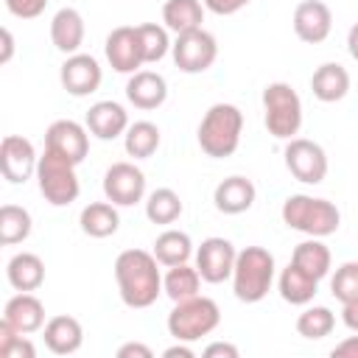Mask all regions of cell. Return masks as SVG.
<instances>
[{"mask_svg": "<svg viewBox=\"0 0 358 358\" xmlns=\"http://www.w3.org/2000/svg\"><path fill=\"white\" fill-rule=\"evenodd\" d=\"M154 252L126 249L115 257V282L126 308H151L162 291V274L157 268Z\"/></svg>", "mask_w": 358, "mask_h": 358, "instance_id": "6da1fadb", "label": "cell"}, {"mask_svg": "<svg viewBox=\"0 0 358 358\" xmlns=\"http://www.w3.org/2000/svg\"><path fill=\"white\" fill-rule=\"evenodd\" d=\"M241 131L243 112L235 103H213L199 123V148L213 159L232 157L241 145Z\"/></svg>", "mask_w": 358, "mask_h": 358, "instance_id": "7a4b0ae2", "label": "cell"}, {"mask_svg": "<svg viewBox=\"0 0 358 358\" xmlns=\"http://www.w3.org/2000/svg\"><path fill=\"white\" fill-rule=\"evenodd\" d=\"M282 221H285V227H291L296 232H305L308 238H327L338 229L341 213L327 199L294 193L282 201Z\"/></svg>", "mask_w": 358, "mask_h": 358, "instance_id": "3957f363", "label": "cell"}, {"mask_svg": "<svg viewBox=\"0 0 358 358\" xmlns=\"http://www.w3.org/2000/svg\"><path fill=\"white\" fill-rule=\"evenodd\" d=\"M274 282V255L263 246H246L235 257L232 291L241 302H260Z\"/></svg>", "mask_w": 358, "mask_h": 358, "instance_id": "277c9868", "label": "cell"}, {"mask_svg": "<svg viewBox=\"0 0 358 358\" xmlns=\"http://www.w3.org/2000/svg\"><path fill=\"white\" fill-rule=\"evenodd\" d=\"M263 123L271 137L294 140L302 126V101L285 81H271L263 90Z\"/></svg>", "mask_w": 358, "mask_h": 358, "instance_id": "5b68a950", "label": "cell"}, {"mask_svg": "<svg viewBox=\"0 0 358 358\" xmlns=\"http://www.w3.org/2000/svg\"><path fill=\"white\" fill-rule=\"evenodd\" d=\"M221 322V310L215 299L210 296H190L182 302H173V310L168 313V333L176 341H199L201 336H210Z\"/></svg>", "mask_w": 358, "mask_h": 358, "instance_id": "8992f818", "label": "cell"}, {"mask_svg": "<svg viewBox=\"0 0 358 358\" xmlns=\"http://www.w3.org/2000/svg\"><path fill=\"white\" fill-rule=\"evenodd\" d=\"M36 182H39V193L53 207H67L81 193V185L76 176V162H70L67 157H62L50 148H45V154L39 157Z\"/></svg>", "mask_w": 358, "mask_h": 358, "instance_id": "52a82bcc", "label": "cell"}, {"mask_svg": "<svg viewBox=\"0 0 358 358\" xmlns=\"http://www.w3.org/2000/svg\"><path fill=\"white\" fill-rule=\"evenodd\" d=\"M171 56H173V64L187 73V76H196V73H204L215 64L218 59V42L210 31L204 28H196V31H187V34H179L176 42L171 45Z\"/></svg>", "mask_w": 358, "mask_h": 358, "instance_id": "ba28073f", "label": "cell"}, {"mask_svg": "<svg viewBox=\"0 0 358 358\" xmlns=\"http://www.w3.org/2000/svg\"><path fill=\"white\" fill-rule=\"evenodd\" d=\"M282 157H285L288 173L296 182H302V185L324 182V176H327V154H324V148L319 143L305 140V137H294V140H288Z\"/></svg>", "mask_w": 358, "mask_h": 358, "instance_id": "9c48e42d", "label": "cell"}, {"mask_svg": "<svg viewBox=\"0 0 358 358\" xmlns=\"http://www.w3.org/2000/svg\"><path fill=\"white\" fill-rule=\"evenodd\" d=\"M103 196L117 207H131L145 196V173L134 162H115L103 173Z\"/></svg>", "mask_w": 358, "mask_h": 358, "instance_id": "30bf717a", "label": "cell"}, {"mask_svg": "<svg viewBox=\"0 0 358 358\" xmlns=\"http://www.w3.org/2000/svg\"><path fill=\"white\" fill-rule=\"evenodd\" d=\"M36 165L39 157L34 151V143L22 134H6L0 143V171L6 176V182L11 185H22L31 176H36Z\"/></svg>", "mask_w": 358, "mask_h": 358, "instance_id": "8fae6325", "label": "cell"}, {"mask_svg": "<svg viewBox=\"0 0 358 358\" xmlns=\"http://www.w3.org/2000/svg\"><path fill=\"white\" fill-rule=\"evenodd\" d=\"M235 257H238V252H235L232 241L213 235V238H204L201 246L196 249V268H199L204 282L218 285V282L232 277Z\"/></svg>", "mask_w": 358, "mask_h": 358, "instance_id": "7c38bea8", "label": "cell"}, {"mask_svg": "<svg viewBox=\"0 0 358 358\" xmlns=\"http://www.w3.org/2000/svg\"><path fill=\"white\" fill-rule=\"evenodd\" d=\"M103 53H106V62L112 64L115 73H129V76L137 73V67L145 64L143 42H140L137 25H117V28L106 36Z\"/></svg>", "mask_w": 358, "mask_h": 358, "instance_id": "4fadbf2b", "label": "cell"}, {"mask_svg": "<svg viewBox=\"0 0 358 358\" xmlns=\"http://www.w3.org/2000/svg\"><path fill=\"white\" fill-rule=\"evenodd\" d=\"M59 81H62V87L73 98H87V95H92L101 87L103 70H101V64H98L95 56H90V53H73V56L64 59V64L59 70Z\"/></svg>", "mask_w": 358, "mask_h": 358, "instance_id": "5bb4252c", "label": "cell"}, {"mask_svg": "<svg viewBox=\"0 0 358 358\" xmlns=\"http://www.w3.org/2000/svg\"><path fill=\"white\" fill-rule=\"evenodd\" d=\"M90 129L76 120H53L45 131V148L67 157L70 162L81 165L90 154Z\"/></svg>", "mask_w": 358, "mask_h": 358, "instance_id": "9a60e30c", "label": "cell"}, {"mask_svg": "<svg viewBox=\"0 0 358 358\" xmlns=\"http://www.w3.org/2000/svg\"><path fill=\"white\" fill-rule=\"evenodd\" d=\"M333 31V11L327 3L322 0H302L294 8V34L308 42V45H319L330 36Z\"/></svg>", "mask_w": 358, "mask_h": 358, "instance_id": "2e32d148", "label": "cell"}, {"mask_svg": "<svg viewBox=\"0 0 358 358\" xmlns=\"http://www.w3.org/2000/svg\"><path fill=\"white\" fill-rule=\"evenodd\" d=\"M3 319H6L14 330L31 336V333H36V330L45 327V305H42L39 296H34L31 291H20V294H14V296L6 302Z\"/></svg>", "mask_w": 358, "mask_h": 358, "instance_id": "e0dca14e", "label": "cell"}, {"mask_svg": "<svg viewBox=\"0 0 358 358\" xmlns=\"http://www.w3.org/2000/svg\"><path fill=\"white\" fill-rule=\"evenodd\" d=\"M87 129L98 140H115L129 129V112L117 101H98L87 112Z\"/></svg>", "mask_w": 358, "mask_h": 358, "instance_id": "ac0fdd59", "label": "cell"}, {"mask_svg": "<svg viewBox=\"0 0 358 358\" xmlns=\"http://www.w3.org/2000/svg\"><path fill=\"white\" fill-rule=\"evenodd\" d=\"M255 196H257V190H255L252 179H246V176H227L213 190L215 210L224 213V215H241V213H246L255 204Z\"/></svg>", "mask_w": 358, "mask_h": 358, "instance_id": "d6986e66", "label": "cell"}, {"mask_svg": "<svg viewBox=\"0 0 358 358\" xmlns=\"http://www.w3.org/2000/svg\"><path fill=\"white\" fill-rule=\"evenodd\" d=\"M126 98H129V103H134L137 109L148 112V109H157V106L165 103V98H168V84H165V78H162L159 73H154V70H137V73H131V78H129V84H126Z\"/></svg>", "mask_w": 358, "mask_h": 358, "instance_id": "ffe728a7", "label": "cell"}, {"mask_svg": "<svg viewBox=\"0 0 358 358\" xmlns=\"http://www.w3.org/2000/svg\"><path fill=\"white\" fill-rule=\"evenodd\" d=\"M84 344V327L76 316H53L45 322V347L53 355H73Z\"/></svg>", "mask_w": 358, "mask_h": 358, "instance_id": "44dd1931", "label": "cell"}, {"mask_svg": "<svg viewBox=\"0 0 358 358\" xmlns=\"http://www.w3.org/2000/svg\"><path fill=\"white\" fill-rule=\"evenodd\" d=\"M84 31H87L84 28V17L70 6L59 8L53 14V20H50V42H53L56 50H62L67 56L78 53V48L84 45Z\"/></svg>", "mask_w": 358, "mask_h": 358, "instance_id": "7402d4cb", "label": "cell"}, {"mask_svg": "<svg viewBox=\"0 0 358 358\" xmlns=\"http://www.w3.org/2000/svg\"><path fill=\"white\" fill-rule=\"evenodd\" d=\"M310 90L322 103H336L350 92V73L338 62H324L310 76Z\"/></svg>", "mask_w": 358, "mask_h": 358, "instance_id": "603a6c76", "label": "cell"}, {"mask_svg": "<svg viewBox=\"0 0 358 358\" xmlns=\"http://www.w3.org/2000/svg\"><path fill=\"white\" fill-rule=\"evenodd\" d=\"M6 277L14 291H36L45 282V263L34 252H17L6 266Z\"/></svg>", "mask_w": 358, "mask_h": 358, "instance_id": "cb8c5ba5", "label": "cell"}, {"mask_svg": "<svg viewBox=\"0 0 358 358\" xmlns=\"http://www.w3.org/2000/svg\"><path fill=\"white\" fill-rule=\"evenodd\" d=\"M78 224L84 229V235L90 238H109L117 232L120 227V215H117V204H112L109 199L106 201H92L81 210L78 215Z\"/></svg>", "mask_w": 358, "mask_h": 358, "instance_id": "d4e9b609", "label": "cell"}, {"mask_svg": "<svg viewBox=\"0 0 358 358\" xmlns=\"http://www.w3.org/2000/svg\"><path fill=\"white\" fill-rule=\"evenodd\" d=\"M162 22L176 36L187 34V31H196L204 22V3L201 0H165Z\"/></svg>", "mask_w": 358, "mask_h": 358, "instance_id": "484cf974", "label": "cell"}, {"mask_svg": "<svg viewBox=\"0 0 358 358\" xmlns=\"http://www.w3.org/2000/svg\"><path fill=\"white\" fill-rule=\"evenodd\" d=\"M277 288H280V296L291 305H308L316 291H319V280L305 274L299 266L288 263L282 271H280V280H277Z\"/></svg>", "mask_w": 358, "mask_h": 358, "instance_id": "4316f807", "label": "cell"}, {"mask_svg": "<svg viewBox=\"0 0 358 358\" xmlns=\"http://www.w3.org/2000/svg\"><path fill=\"white\" fill-rule=\"evenodd\" d=\"M291 263L299 266L305 274L322 280L330 274V266H333V255L330 249L322 243V238H308L302 243H296L294 255H291Z\"/></svg>", "mask_w": 358, "mask_h": 358, "instance_id": "83f0119b", "label": "cell"}, {"mask_svg": "<svg viewBox=\"0 0 358 358\" xmlns=\"http://www.w3.org/2000/svg\"><path fill=\"white\" fill-rule=\"evenodd\" d=\"M159 126L151 123V120H137V123H129L126 134H123V148L129 157L134 159H148L154 157V151L159 148Z\"/></svg>", "mask_w": 358, "mask_h": 358, "instance_id": "f1b7e54d", "label": "cell"}, {"mask_svg": "<svg viewBox=\"0 0 358 358\" xmlns=\"http://www.w3.org/2000/svg\"><path fill=\"white\" fill-rule=\"evenodd\" d=\"M193 255V241L187 232L182 229H165L162 235H157L154 241V257L159 260V266H179L187 263Z\"/></svg>", "mask_w": 358, "mask_h": 358, "instance_id": "f546056e", "label": "cell"}, {"mask_svg": "<svg viewBox=\"0 0 358 358\" xmlns=\"http://www.w3.org/2000/svg\"><path fill=\"white\" fill-rule=\"evenodd\" d=\"M201 285V274L196 266L190 263H179V266H168V274L162 277V291L168 294V299L182 302L199 294Z\"/></svg>", "mask_w": 358, "mask_h": 358, "instance_id": "4dcf8cb0", "label": "cell"}, {"mask_svg": "<svg viewBox=\"0 0 358 358\" xmlns=\"http://www.w3.org/2000/svg\"><path fill=\"white\" fill-rule=\"evenodd\" d=\"M182 210H185V204H182V199H179V193L176 190H171V187H157V190H151L148 193V199H145V218L151 221V224H173L179 215H182Z\"/></svg>", "mask_w": 358, "mask_h": 358, "instance_id": "1f68e13d", "label": "cell"}, {"mask_svg": "<svg viewBox=\"0 0 358 358\" xmlns=\"http://www.w3.org/2000/svg\"><path fill=\"white\" fill-rule=\"evenodd\" d=\"M31 213L25 207L17 204H3L0 207V243L3 246H14L22 243L31 235Z\"/></svg>", "mask_w": 358, "mask_h": 358, "instance_id": "d6a6232c", "label": "cell"}, {"mask_svg": "<svg viewBox=\"0 0 358 358\" xmlns=\"http://www.w3.org/2000/svg\"><path fill=\"white\" fill-rule=\"evenodd\" d=\"M336 327V313L324 305H313V308H305L299 316H296V333L308 341H319L324 336H330Z\"/></svg>", "mask_w": 358, "mask_h": 358, "instance_id": "836d02e7", "label": "cell"}, {"mask_svg": "<svg viewBox=\"0 0 358 358\" xmlns=\"http://www.w3.org/2000/svg\"><path fill=\"white\" fill-rule=\"evenodd\" d=\"M137 34H140V42H143L145 64H154V62L165 59V53L171 50L168 28H162L157 22H143V25H137Z\"/></svg>", "mask_w": 358, "mask_h": 358, "instance_id": "e575fe53", "label": "cell"}, {"mask_svg": "<svg viewBox=\"0 0 358 358\" xmlns=\"http://www.w3.org/2000/svg\"><path fill=\"white\" fill-rule=\"evenodd\" d=\"M330 294L341 305L358 299V260H347L336 268V274L330 277Z\"/></svg>", "mask_w": 358, "mask_h": 358, "instance_id": "d590c367", "label": "cell"}, {"mask_svg": "<svg viewBox=\"0 0 358 358\" xmlns=\"http://www.w3.org/2000/svg\"><path fill=\"white\" fill-rule=\"evenodd\" d=\"M36 347L28 341L25 333L14 330L6 319L0 322V358H34Z\"/></svg>", "mask_w": 358, "mask_h": 358, "instance_id": "8d00e7d4", "label": "cell"}, {"mask_svg": "<svg viewBox=\"0 0 358 358\" xmlns=\"http://www.w3.org/2000/svg\"><path fill=\"white\" fill-rule=\"evenodd\" d=\"M3 3H6L8 14H14V17H20V20H34V17H39V14L45 11V6H48V0H3Z\"/></svg>", "mask_w": 358, "mask_h": 358, "instance_id": "74e56055", "label": "cell"}, {"mask_svg": "<svg viewBox=\"0 0 358 358\" xmlns=\"http://www.w3.org/2000/svg\"><path fill=\"white\" fill-rule=\"evenodd\" d=\"M207 11L218 14V17H229V14H238L241 8H246L252 0H201Z\"/></svg>", "mask_w": 358, "mask_h": 358, "instance_id": "f35d334b", "label": "cell"}, {"mask_svg": "<svg viewBox=\"0 0 358 358\" xmlns=\"http://www.w3.org/2000/svg\"><path fill=\"white\" fill-rule=\"evenodd\" d=\"M238 347L229 341H213L204 347V358H238Z\"/></svg>", "mask_w": 358, "mask_h": 358, "instance_id": "ab89813d", "label": "cell"}, {"mask_svg": "<svg viewBox=\"0 0 358 358\" xmlns=\"http://www.w3.org/2000/svg\"><path fill=\"white\" fill-rule=\"evenodd\" d=\"M151 347L140 344V341H129V344H120L117 347V358H151Z\"/></svg>", "mask_w": 358, "mask_h": 358, "instance_id": "60d3db41", "label": "cell"}, {"mask_svg": "<svg viewBox=\"0 0 358 358\" xmlns=\"http://www.w3.org/2000/svg\"><path fill=\"white\" fill-rule=\"evenodd\" d=\"M330 355L333 358H358V336H347L344 341H338Z\"/></svg>", "mask_w": 358, "mask_h": 358, "instance_id": "b9f144b4", "label": "cell"}, {"mask_svg": "<svg viewBox=\"0 0 358 358\" xmlns=\"http://www.w3.org/2000/svg\"><path fill=\"white\" fill-rule=\"evenodd\" d=\"M341 322H344L352 333H358V299L344 305V310H341Z\"/></svg>", "mask_w": 358, "mask_h": 358, "instance_id": "7bdbcfd3", "label": "cell"}, {"mask_svg": "<svg viewBox=\"0 0 358 358\" xmlns=\"http://www.w3.org/2000/svg\"><path fill=\"white\" fill-rule=\"evenodd\" d=\"M162 355H165V358H176V355H179V358H193L196 352L187 347V341H176V344H173V347H168Z\"/></svg>", "mask_w": 358, "mask_h": 358, "instance_id": "ee69618b", "label": "cell"}, {"mask_svg": "<svg viewBox=\"0 0 358 358\" xmlns=\"http://www.w3.org/2000/svg\"><path fill=\"white\" fill-rule=\"evenodd\" d=\"M11 53H14V39H11V31H8V28H3V53H0V62L6 64V62L11 59Z\"/></svg>", "mask_w": 358, "mask_h": 358, "instance_id": "f6af8a7d", "label": "cell"}, {"mask_svg": "<svg viewBox=\"0 0 358 358\" xmlns=\"http://www.w3.org/2000/svg\"><path fill=\"white\" fill-rule=\"evenodd\" d=\"M347 50H350V56L358 62V22L350 28V34H347Z\"/></svg>", "mask_w": 358, "mask_h": 358, "instance_id": "bcb514c9", "label": "cell"}]
</instances>
